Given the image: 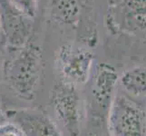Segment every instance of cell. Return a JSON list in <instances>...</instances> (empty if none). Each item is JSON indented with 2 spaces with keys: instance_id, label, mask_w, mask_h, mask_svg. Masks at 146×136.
Masks as SVG:
<instances>
[{
  "instance_id": "obj_12",
  "label": "cell",
  "mask_w": 146,
  "mask_h": 136,
  "mask_svg": "<svg viewBox=\"0 0 146 136\" xmlns=\"http://www.w3.org/2000/svg\"><path fill=\"white\" fill-rule=\"evenodd\" d=\"M0 33H1V23H0Z\"/></svg>"
},
{
  "instance_id": "obj_2",
  "label": "cell",
  "mask_w": 146,
  "mask_h": 136,
  "mask_svg": "<svg viewBox=\"0 0 146 136\" xmlns=\"http://www.w3.org/2000/svg\"><path fill=\"white\" fill-rule=\"evenodd\" d=\"M109 126L113 136H145V113L133 101L117 95L111 106Z\"/></svg>"
},
{
  "instance_id": "obj_5",
  "label": "cell",
  "mask_w": 146,
  "mask_h": 136,
  "mask_svg": "<svg viewBox=\"0 0 146 136\" xmlns=\"http://www.w3.org/2000/svg\"><path fill=\"white\" fill-rule=\"evenodd\" d=\"M67 83L60 84L54 92V112L57 120L70 136H77L80 123V103L74 88Z\"/></svg>"
},
{
  "instance_id": "obj_3",
  "label": "cell",
  "mask_w": 146,
  "mask_h": 136,
  "mask_svg": "<svg viewBox=\"0 0 146 136\" xmlns=\"http://www.w3.org/2000/svg\"><path fill=\"white\" fill-rule=\"evenodd\" d=\"M0 23L9 45L17 48L27 45L33 30L34 18L19 11L8 0H0Z\"/></svg>"
},
{
  "instance_id": "obj_9",
  "label": "cell",
  "mask_w": 146,
  "mask_h": 136,
  "mask_svg": "<svg viewBox=\"0 0 146 136\" xmlns=\"http://www.w3.org/2000/svg\"><path fill=\"white\" fill-rule=\"evenodd\" d=\"M118 80L114 67L107 64H100L96 68L94 78V96L100 102L106 101L113 93Z\"/></svg>"
},
{
  "instance_id": "obj_10",
  "label": "cell",
  "mask_w": 146,
  "mask_h": 136,
  "mask_svg": "<svg viewBox=\"0 0 146 136\" xmlns=\"http://www.w3.org/2000/svg\"><path fill=\"white\" fill-rule=\"evenodd\" d=\"M121 83L133 95H146V64L127 70L121 77Z\"/></svg>"
},
{
  "instance_id": "obj_6",
  "label": "cell",
  "mask_w": 146,
  "mask_h": 136,
  "mask_svg": "<svg viewBox=\"0 0 146 136\" xmlns=\"http://www.w3.org/2000/svg\"><path fill=\"white\" fill-rule=\"evenodd\" d=\"M121 7L126 28L146 36V0H123Z\"/></svg>"
},
{
  "instance_id": "obj_4",
  "label": "cell",
  "mask_w": 146,
  "mask_h": 136,
  "mask_svg": "<svg viewBox=\"0 0 146 136\" xmlns=\"http://www.w3.org/2000/svg\"><path fill=\"white\" fill-rule=\"evenodd\" d=\"M94 56L83 48L73 44H64L59 49L58 66L65 83L84 84L87 81Z\"/></svg>"
},
{
  "instance_id": "obj_1",
  "label": "cell",
  "mask_w": 146,
  "mask_h": 136,
  "mask_svg": "<svg viewBox=\"0 0 146 136\" xmlns=\"http://www.w3.org/2000/svg\"><path fill=\"white\" fill-rule=\"evenodd\" d=\"M41 72V54L38 47L27 44L7 64L5 73L14 91L30 99Z\"/></svg>"
},
{
  "instance_id": "obj_11",
  "label": "cell",
  "mask_w": 146,
  "mask_h": 136,
  "mask_svg": "<svg viewBox=\"0 0 146 136\" xmlns=\"http://www.w3.org/2000/svg\"><path fill=\"white\" fill-rule=\"evenodd\" d=\"M15 7L29 17H36L37 10V0H8Z\"/></svg>"
},
{
  "instance_id": "obj_8",
  "label": "cell",
  "mask_w": 146,
  "mask_h": 136,
  "mask_svg": "<svg viewBox=\"0 0 146 136\" xmlns=\"http://www.w3.org/2000/svg\"><path fill=\"white\" fill-rule=\"evenodd\" d=\"M50 15L59 22L74 24L84 7V0H46Z\"/></svg>"
},
{
  "instance_id": "obj_7",
  "label": "cell",
  "mask_w": 146,
  "mask_h": 136,
  "mask_svg": "<svg viewBox=\"0 0 146 136\" xmlns=\"http://www.w3.org/2000/svg\"><path fill=\"white\" fill-rule=\"evenodd\" d=\"M17 121L27 136H61L54 124L41 114L22 113Z\"/></svg>"
}]
</instances>
